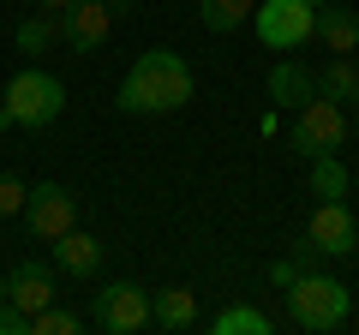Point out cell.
I'll use <instances>...</instances> for the list:
<instances>
[{"mask_svg":"<svg viewBox=\"0 0 359 335\" xmlns=\"http://www.w3.org/2000/svg\"><path fill=\"white\" fill-rule=\"evenodd\" d=\"M0 335H30V317L13 306V299H0Z\"/></svg>","mask_w":359,"mask_h":335,"instance_id":"cell-22","label":"cell"},{"mask_svg":"<svg viewBox=\"0 0 359 335\" xmlns=\"http://www.w3.org/2000/svg\"><path fill=\"white\" fill-rule=\"evenodd\" d=\"M311 25H318V6L306 0H257L252 6V30L269 54H294L311 42Z\"/></svg>","mask_w":359,"mask_h":335,"instance_id":"cell-4","label":"cell"},{"mask_svg":"<svg viewBox=\"0 0 359 335\" xmlns=\"http://www.w3.org/2000/svg\"><path fill=\"white\" fill-rule=\"evenodd\" d=\"M353 245H359L353 210H347L341 198H318V210H311V221H306V252L311 258H347Z\"/></svg>","mask_w":359,"mask_h":335,"instance_id":"cell-7","label":"cell"},{"mask_svg":"<svg viewBox=\"0 0 359 335\" xmlns=\"http://www.w3.org/2000/svg\"><path fill=\"white\" fill-rule=\"evenodd\" d=\"M150 323H156V329H168V335L198 329V323H204L198 294H192V287H156V294H150Z\"/></svg>","mask_w":359,"mask_h":335,"instance_id":"cell-13","label":"cell"},{"mask_svg":"<svg viewBox=\"0 0 359 335\" xmlns=\"http://www.w3.org/2000/svg\"><path fill=\"white\" fill-rule=\"evenodd\" d=\"M311 198H347L341 156H311Z\"/></svg>","mask_w":359,"mask_h":335,"instance_id":"cell-19","label":"cell"},{"mask_svg":"<svg viewBox=\"0 0 359 335\" xmlns=\"http://www.w3.org/2000/svg\"><path fill=\"white\" fill-rule=\"evenodd\" d=\"M13 42H18V54H48L54 42H60V13H30V18H18V30H13Z\"/></svg>","mask_w":359,"mask_h":335,"instance_id":"cell-16","label":"cell"},{"mask_svg":"<svg viewBox=\"0 0 359 335\" xmlns=\"http://www.w3.org/2000/svg\"><path fill=\"white\" fill-rule=\"evenodd\" d=\"M54 270L72 275V282H96L102 275V240L84 228H66L60 240H54Z\"/></svg>","mask_w":359,"mask_h":335,"instance_id":"cell-10","label":"cell"},{"mask_svg":"<svg viewBox=\"0 0 359 335\" xmlns=\"http://www.w3.org/2000/svg\"><path fill=\"white\" fill-rule=\"evenodd\" d=\"M6 299H13L18 311H25V317H36L42 306H54V299H60V287H54V270L48 264H18L13 275H6Z\"/></svg>","mask_w":359,"mask_h":335,"instance_id":"cell-11","label":"cell"},{"mask_svg":"<svg viewBox=\"0 0 359 335\" xmlns=\"http://www.w3.org/2000/svg\"><path fill=\"white\" fill-rule=\"evenodd\" d=\"M198 90V78L192 66H186V54L174 48H150L132 60V72L120 78V90H114V108L120 114H174V108H186Z\"/></svg>","mask_w":359,"mask_h":335,"instance_id":"cell-1","label":"cell"},{"mask_svg":"<svg viewBox=\"0 0 359 335\" xmlns=\"http://www.w3.org/2000/svg\"><path fill=\"white\" fill-rule=\"evenodd\" d=\"M245 18H252V0H198V25L210 36H233Z\"/></svg>","mask_w":359,"mask_h":335,"instance_id":"cell-17","label":"cell"},{"mask_svg":"<svg viewBox=\"0 0 359 335\" xmlns=\"http://www.w3.org/2000/svg\"><path fill=\"white\" fill-rule=\"evenodd\" d=\"M0 299H6V275H0Z\"/></svg>","mask_w":359,"mask_h":335,"instance_id":"cell-26","label":"cell"},{"mask_svg":"<svg viewBox=\"0 0 359 335\" xmlns=\"http://www.w3.org/2000/svg\"><path fill=\"white\" fill-rule=\"evenodd\" d=\"M36 6L42 13H60V6H72V0H36Z\"/></svg>","mask_w":359,"mask_h":335,"instance_id":"cell-23","label":"cell"},{"mask_svg":"<svg viewBox=\"0 0 359 335\" xmlns=\"http://www.w3.org/2000/svg\"><path fill=\"white\" fill-rule=\"evenodd\" d=\"M306 6H323V0H306Z\"/></svg>","mask_w":359,"mask_h":335,"instance_id":"cell-27","label":"cell"},{"mask_svg":"<svg viewBox=\"0 0 359 335\" xmlns=\"http://www.w3.org/2000/svg\"><path fill=\"white\" fill-rule=\"evenodd\" d=\"M25 198H30V186L18 180V174H0V221L25 216Z\"/></svg>","mask_w":359,"mask_h":335,"instance_id":"cell-21","label":"cell"},{"mask_svg":"<svg viewBox=\"0 0 359 335\" xmlns=\"http://www.w3.org/2000/svg\"><path fill=\"white\" fill-rule=\"evenodd\" d=\"M108 13H114V18H120V13H132V0H108Z\"/></svg>","mask_w":359,"mask_h":335,"instance_id":"cell-24","label":"cell"},{"mask_svg":"<svg viewBox=\"0 0 359 335\" xmlns=\"http://www.w3.org/2000/svg\"><path fill=\"white\" fill-rule=\"evenodd\" d=\"M114 30V13H108V0H72L60 6V42L72 54H96Z\"/></svg>","mask_w":359,"mask_h":335,"instance_id":"cell-9","label":"cell"},{"mask_svg":"<svg viewBox=\"0 0 359 335\" xmlns=\"http://www.w3.org/2000/svg\"><path fill=\"white\" fill-rule=\"evenodd\" d=\"M269 102L276 108H287V114H294L299 102H311V96H318V72H311L306 60H294V54H287V60H276L269 66Z\"/></svg>","mask_w":359,"mask_h":335,"instance_id":"cell-12","label":"cell"},{"mask_svg":"<svg viewBox=\"0 0 359 335\" xmlns=\"http://www.w3.org/2000/svg\"><path fill=\"white\" fill-rule=\"evenodd\" d=\"M311 36H318L330 54H359V13H353V6H330V0H323Z\"/></svg>","mask_w":359,"mask_h":335,"instance_id":"cell-14","label":"cell"},{"mask_svg":"<svg viewBox=\"0 0 359 335\" xmlns=\"http://www.w3.org/2000/svg\"><path fill=\"white\" fill-rule=\"evenodd\" d=\"M25 228L36 233V240H60L66 228H78V198L66 192L60 180H42V186H30V198H25Z\"/></svg>","mask_w":359,"mask_h":335,"instance_id":"cell-8","label":"cell"},{"mask_svg":"<svg viewBox=\"0 0 359 335\" xmlns=\"http://www.w3.org/2000/svg\"><path fill=\"white\" fill-rule=\"evenodd\" d=\"M318 96H330V102H359V60L353 54H330V60L318 66Z\"/></svg>","mask_w":359,"mask_h":335,"instance_id":"cell-15","label":"cell"},{"mask_svg":"<svg viewBox=\"0 0 359 335\" xmlns=\"http://www.w3.org/2000/svg\"><path fill=\"white\" fill-rule=\"evenodd\" d=\"M353 138H359V102H353Z\"/></svg>","mask_w":359,"mask_h":335,"instance_id":"cell-25","label":"cell"},{"mask_svg":"<svg viewBox=\"0 0 359 335\" xmlns=\"http://www.w3.org/2000/svg\"><path fill=\"white\" fill-rule=\"evenodd\" d=\"M6 120L13 126H25V132H42V126H54L60 120V108H66V84L54 72H42V66H25V72H13L6 78Z\"/></svg>","mask_w":359,"mask_h":335,"instance_id":"cell-3","label":"cell"},{"mask_svg":"<svg viewBox=\"0 0 359 335\" xmlns=\"http://www.w3.org/2000/svg\"><path fill=\"white\" fill-rule=\"evenodd\" d=\"M347 311H353V294H347V282H335V275L299 270L294 282H287V323H294V329L335 335L347 323Z\"/></svg>","mask_w":359,"mask_h":335,"instance_id":"cell-2","label":"cell"},{"mask_svg":"<svg viewBox=\"0 0 359 335\" xmlns=\"http://www.w3.org/2000/svg\"><path fill=\"white\" fill-rule=\"evenodd\" d=\"M90 329L102 335H144L150 329V287L138 282H108L90 299Z\"/></svg>","mask_w":359,"mask_h":335,"instance_id":"cell-5","label":"cell"},{"mask_svg":"<svg viewBox=\"0 0 359 335\" xmlns=\"http://www.w3.org/2000/svg\"><path fill=\"white\" fill-rule=\"evenodd\" d=\"M294 150L306 156H335L347 150V108L330 102V96H311V102L294 108Z\"/></svg>","mask_w":359,"mask_h":335,"instance_id":"cell-6","label":"cell"},{"mask_svg":"<svg viewBox=\"0 0 359 335\" xmlns=\"http://www.w3.org/2000/svg\"><path fill=\"white\" fill-rule=\"evenodd\" d=\"M210 329H216V335H269L276 323H269L257 306H228V311H216V317H210Z\"/></svg>","mask_w":359,"mask_h":335,"instance_id":"cell-18","label":"cell"},{"mask_svg":"<svg viewBox=\"0 0 359 335\" xmlns=\"http://www.w3.org/2000/svg\"><path fill=\"white\" fill-rule=\"evenodd\" d=\"M78 329H90V317H78V311H66L60 299H54V306H42L36 317H30V335H78Z\"/></svg>","mask_w":359,"mask_h":335,"instance_id":"cell-20","label":"cell"}]
</instances>
